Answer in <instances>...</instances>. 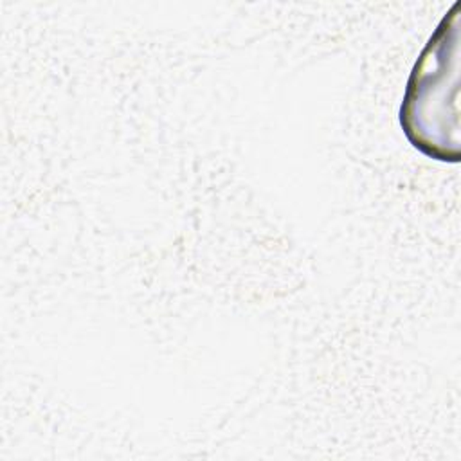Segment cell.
<instances>
[{
  "label": "cell",
  "mask_w": 461,
  "mask_h": 461,
  "mask_svg": "<svg viewBox=\"0 0 461 461\" xmlns=\"http://www.w3.org/2000/svg\"><path fill=\"white\" fill-rule=\"evenodd\" d=\"M459 4L443 18L407 81L400 122L407 139L425 155L457 160L459 124Z\"/></svg>",
  "instance_id": "1"
}]
</instances>
